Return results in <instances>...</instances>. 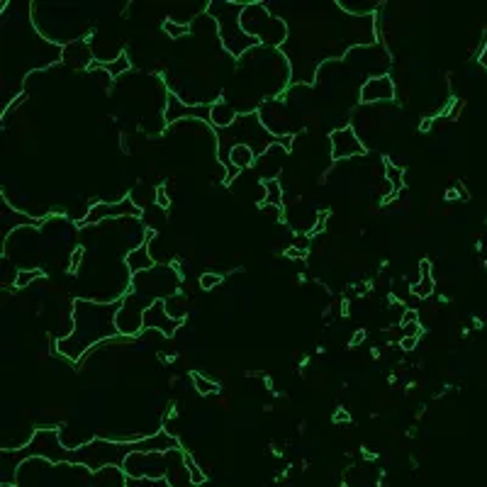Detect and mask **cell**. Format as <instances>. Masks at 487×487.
<instances>
[{
    "mask_svg": "<svg viewBox=\"0 0 487 487\" xmlns=\"http://www.w3.org/2000/svg\"><path fill=\"white\" fill-rule=\"evenodd\" d=\"M42 271L39 268H27V271H20V273L15 275V288H27V285L32 283V280L42 278Z\"/></svg>",
    "mask_w": 487,
    "mask_h": 487,
    "instance_id": "23",
    "label": "cell"
},
{
    "mask_svg": "<svg viewBox=\"0 0 487 487\" xmlns=\"http://www.w3.org/2000/svg\"><path fill=\"white\" fill-rule=\"evenodd\" d=\"M368 288H370L368 283L351 285V288H348V295H351V297H361V295H365V290H368Z\"/></svg>",
    "mask_w": 487,
    "mask_h": 487,
    "instance_id": "32",
    "label": "cell"
},
{
    "mask_svg": "<svg viewBox=\"0 0 487 487\" xmlns=\"http://www.w3.org/2000/svg\"><path fill=\"white\" fill-rule=\"evenodd\" d=\"M222 280H225V273H212V271H209V273H200V288L214 290Z\"/></svg>",
    "mask_w": 487,
    "mask_h": 487,
    "instance_id": "24",
    "label": "cell"
},
{
    "mask_svg": "<svg viewBox=\"0 0 487 487\" xmlns=\"http://www.w3.org/2000/svg\"><path fill=\"white\" fill-rule=\"evenodd\" d=\"M285 256H288V258H305V253L297 251V249H295V247H290L288 251H285Z\"/></svg>",
    "mask_w": 487,
    "mask_h": 487,
    "instance_id": "39",
    "label": "cell"
},
{
    "mask_svg": "<svg viewBox=\"0 0 487 487\" xmlns=\"http://www.w3.org/2000/svg\"><path fill=\"white\" fill-rule=\"evenodd\" d=\"M458 198V193H455V190H446V200H455Z\"/></svg>",
    "mask_w": 487,
    "mask_h": 487,
    "instance_id": "41",
    "label": "cell"
},
{
    "mask_svg": "<svg viewBox=\"0 0 487 487\" xmlns=\"http://www.w3.org/2000/svg\"><path fill=\"white\" fill-rule=\"evenodd\" d=\"M181 327H183V321L173 319L166 312V300H154L144 310V332L156 329V332H161L163 337H173Z\"/></svg>",
    "mask_w": 487,
    "mask_h": 487,
    "instance_id": "9",
    "label": "cell"
},
{
    "mask_svg": "<svg viewBox=\"0 0 487 487\" xmlns=\"http://www.w3.org/2000/svg\"><path fill=\"white\" fill-rule=\"evenodd\" d=\"M66 455H69V449L61 441L59 429H39L34 431L32 439L27 441L20 451L15 453L17 461H27V458H44V461L52 463H66Z\"/></svg>",
    "mask_w": 487,
    "mask_h": 487,
    "instance_id": "4",
    "label": "cell"
},
{
    "mask_svg": "<svg viewBox=\"0 0 487 487\" xmlns=\"http://www.w3.org/2000/svg\"><path fill=\"white\" fill-rule=\"evenodd\" d=\"M129 475L120 466H107L98 473H91V485L93 487H129Z\"/></svg>",
    "mask_w": 487,
    "mask_h": 487,
    "instance_id": "15",
    "label": "cell"
},
{
    "mask_svg": "<svg viewBox=\"0 0 487 487\" xmlns=\"http://www.w3.org/2000/svg\"><path fill=\"white\" fill-rule=\"evenodd\" d=\"M363 341H365V332H363V329H359V332L351 337V346H361Z\"/></svg>",
    "mask_w": 487,
    "mask_h": 487,
    "instance_id": "36",
    "label": "cell"
},
{
    "mask_svg": "<svg viewBox=\"0 0 487 487\" xmlns=\"http://www.w3.org/2000/svg\"><path fill=\"white\" fill-rule=\"evenodd\" d=\"M83 256H86V247H76L73 251H71V263H69V273H76L78 271V266L83 263Z\"/></svg>",
    "mask_w": 487,
    "mask_h": 487,
    "instance_id": "26",
    "label": "cell"
},
{
    "mask_svg": "<svg viewBox=\"0 0 487 487\" xmlns=\"http://www.w3.org/2000/svg\"><path fill=\"white\" fill-rule=\"evenodd\" d=\"M419 275H431V261H429V258L419 261Z\"/></svg>",
    "mask_w": 487,
    "mask_h": 487,
    "instance_id": "35",
    "label": "cell"
},
{
    "mask_svg": "<svg viewBox=\"0 0 487 487\" xmlns=\"http://www.w3.org/2000/svg\"><path fill=\"white\" fill-rule=\"evenodd\" d=\"M236 117H239V113H236V107L231 105V102L227 100H214L212 105H209V124H212V129H227L231 127V124L236 122Z\"/></svg>",
    "mask_w": 487,
    "mask_h": 487,
    "instance_id": "14",
    "label": "cell"
},
{
    "mask_svg": "<svg viewBox=\"0 0 487 487\" xmlns=\"http://www.w3.org/2000/svg\"><path fill=\"white\" fill-rule=\"evenodd\" d=\"M163 32H166L171 39H185L188 34L193 32V27L181 25V22H176V20H163Z\"/></svg>",
    "mask_w": 487,
    "mask_h": 487,
    "instance_id": "20",
    "label": "cell"
},
{
    "mask_svg": "<svg viewBox=\"0 0 487 487\" xmlns=\"http://www.w3.org/2000/svg\"><path fill=\"white\" fill-rule=\"evenodd\" d=\"M166 468V453L161 451H132L122 463V471L137 480H161Z\"/></svg>",
    "mask_w": 487,
    "mask_h": 487,
    "instance_id": "5",
    "label": "cell"
},
{
    "mask_svg": "<svg viewBox=\"0 0 487 487\" xmlns=\"http://www.w3.org/2000/svg\"><path fill=\"white\" fill-rule=\"evenodd\" d=\"M154 203H156V207L159 209L171 207V198H168V193H166V185H159L154 190Z\"/></svg>",
    "mask_w": 487,
    "mask_h": 487,
    "instance_id": "25",
    "label": "cell"
},
{
    "mask_svg": "<svg viewBox=\"0 0 487 487\" xmlns=\"http://www.w3.org/2000/svg\"><path fill=\"white\" fill-rule=\"evenodd\" d=\"M64 64H69L71 69H91L93 59V52H91V42L86 39H76V42L66 44L64 47V56H61Z\"/></svg>",
    "mask_w": 487,
    "mask_h": 487,
    "instance_id": "12",
    "label": "cell"
},
{
    "mask_svg": "<svg viewBox=\"0 0 487 487\" xmlns=\"http://www.w3.org/2000/svg\"><path fill=\"white\" fill-rule=\"evenodd\" d=\"M327 214L329 212H319L317 214V220H315V225L310 227V231H307V234H319V231H324V225H327Z\"/></svg>",
    "mask_w": 487,
    "mask_h": 487,
    "instance_id": "30",
    "label": "cell"
},
{
    "mask_svg": "<svg viewBox=\"0 0 487 487\" xmlns=\"http://www.w3.org/2000/svg\"><path fill=\"white\" fill-rule=\"evenodd\" d=\"M0 487H17V485H12V482H3Z\"/></svg>",
    "mask_w": 487,
    "mask_h": 487,
    "instance_id": "42",
    "label": "cell"
},
{
    "mask_svg": "<svg viewBox=\"0 0 487 487\" xmlns=\"http://www.w3.org/2000/svg\"><path fill=\"white\" fill-rule=\"evenodd\" d=\"M124 266H127V271H129V273H134V275L144 273V271H149V268L156 266V261H154V256H151L146 239H144V244L129 249V251L124 253Z\"/></svg>",
    "mask_w": 487,
    "mask_h": 487,
    "instance_id": "13",
    "label": "cell"
},
{
    "mask_svg": "<svg viewBox=\"0 0 487 487\" xmlns=\"http://www.w3.org/2000/svg\"><path fill=\"white\" fill-rule=\"evenodd\" d=\"M383 171H385V181L390 183L395 190H402V185H405V181H402V176H405L402 166H397L392 159H383Z\"/></svg>",
    "mask_w": 487,
    "mask_h": 487,
    "instance_id": "17",
    "label": "cell"
},
{
    "mask_svg": "<svg viewBox=\"0 0 487 487\" xmlns=\"http://www.w3.org/2000/svg\"><path fill=\"white\" fill-rule=\"evenodd\" d=\"M166 480L171 482L173 487H188L193 485L190 482V473H188L185 466V451L183 449H171L166 451Z\"/></svg>",
    "mask_w": 487,
    "mask_h": 487,
    "instance_id": "11",
    "label": "cell"
},
{
    "mask_svg": "<svg viewBox=\"0 0 487 487\" xmlns=\"http://www.w3.org/2000/svg\"><path fill=\"white\" fill-rule=\"evenodd\" d=\"M247 3H209L207 5V15H214V22H217V30H220V39L222 47L229 56L234 59H241L247 52L261 47V42L253 37H249L244 30H241V10H244Z\"/></svg>",
    "mask_w": 487,
    "mask_h": 487,
    "instance_id": "2",
    "label": "cell"
},
{
    "mask_svg": "<svg viewBox=\"0 0 487 487\" xmlns=\"http://www.w3.org/2000/svg\"><path fill=\"white\" fill-rule=\"evenodd\" d=\"M185 466H188V473H190V482H193L195 487H200V485H205V482H207V475H205L203 468H200L198 463L193 461V455H190V453H185Z\"/></svg>",
    "mask_w": 487,
    "mask_h": 487,
    "instance_id": "22",
    "label": "cell"
},
{
    "mask_svg": "<svg viewBox=\"0 0 487 487\" xmlns=\"http://www.w3.org/2000/svg\"><path fill=\"white\" fill-rule=\"evenodd\" d=\"M141 212L144 209H139L137 205L132 203V200L124 195L122 200H120L117 205L115 203H95V205H91L88 207V212H86V217L78 222V227H91V225H102V222H107V220H115V217H137L139 220L141 217Z\"/></svg>",
    "mask_w": 487,
    "mask_h": 487,
    "instance_id": "7",
    "label": "cell"
},
{
    "mask_svg": "<svg viewBox=\"0 0 487 487\" xmlns=\"http://www.w3.org/2000/svg\"><path fill=\"white\" fill-rule=\"evenodd\" d=\"M241 30L249 37L258 39L261 47L268 49H280L288 39V25L280 17L273 15V10L266 3H247L241 10Z\"/></svg>",
    "mask_w": 487,
    "mask_h": 487,
    "instance_id": "3",
    "label": "cell"
},
{
    "mask_svg": "<svg viewBox=\"0 0 487 487\" xmlns=\"http://www.w3.org/2000/svg\"><path fill=\"white\" fill-rule=\"evenodd\" d=\"M149 305L151 302L139 297L134 290H127V295L122 297V305H120L117 317H115L120 337H137L139 332H144V310Z\"/></svg>",
    "mask_w": 487,
    "mask_h": 487,
    "instance_id": "6",
    "label": "cell"
},
{
    "mask_svg": "<svg viewBox=\"0 0 487 487\" xmlns=\"http://www.w3.org/2000/svg\"><path fill=\"white\" fill-rule=\"evenodd\" d=\"M417 341L419 339H414V337H402L400 339V348L402 351H414V348H417Z\"/></svg>",
    "mask_w": 487,
    "mask_h": 487,
    "instance_id": "31",
    "label": "cell"
},
{
    "mask_svg": "<svg viewBox=\"0 0 487 487\" xmlns=\"http://www.w3.org/2000/svg\"><path fill=\"white\" fill-rule=\"evenodd\" d=\"M400 329H402V337H414V339H419L422 337V324L419 321H407V324H400Z\"/></svg>",
    "mask_w": 487,
    "mask_h": 487,
    "instance_id": "27",
    "label": "cell"
},
{
    "mask_svg": "<svg viewBox=\"0 0 487 487\" xmlns=\"http://www.w3.org/2000/svg\"><path fill=\"white\" fill-rule=\"evenodd\" d=\"M117 302H98V300H80L73 302V312H71V319H73V329L66 339H59L56 341V351L61 356L71 361H78L91 351L95 343L105 341V339L120 337L117 324H115V317L120 312Z\"/></svg>",
    "mask_w": 487,
    "mask_h": 487,
    "instance_id": "1",
    "label": "cell"
},
{
    "mask_svg": "<svg viewBox=\"0 0 487 487\" xmlns=\"http://www.w3.org/2000/svg\"><path fill=\"white\" fill-rule=\"evenodd\" d=\"M263 188H266V203L275 205V207H283V188H280L278 178H268V181H263Z\"/></svg>",
    "mask_w": 487,
    "mask_h": 487,
    "instance_id": "18",
    "label": "cell"
},
{
    "mask_svg": "<svg viewBox=\"0 0 487 487\" xmlns=\"http://www.w3.org/2000/svg\"><path fill=\"white\" fill-rule=\"evenodd\" d=\"M431 127H434V117H424L422 124H419V132H429Z\"/></svg>",
    "mask_w": 487,
    "mask_h": 487,
    "instance_id": "37",
    "label": "cell"
},
{
    "mask_svg": "<svg viewBox=\"0 0 487 487\" xmlns=\"http://www.w3.org/2000/svg\"><path fill=\"white\" fill-rule=\"evenodd\" d=\"M477 64H480L482 69H487V39L482 42V49H480V54H477Z\"/></svg>",
    "mask_w": 487,
    "mask_h": 487,
    "instance_id": "34",
    "label": "cell"
},
{
    "mask_svg": "<svg viewBox=\"0 0 487 487\" xmlns=\"http://www.w3.org/2000/svg\"><path fill=\"white\" fill-rule=\"evenodd\" d=\"M98 61V59H95ZM100 64V69H105L107 73L113 76V78H120L122 73H127L129 69H132V64H129V56L127 54H117V59H110V61H98Z\"/></svg>",
    "mask_w": 487,
    "mask_h": 487,
    "instance_id": "16",
    "label": "cell"
},
{
    "mask_svg": "<svg viewBox=\"0 0 487 487\" xmlns=\"http://www.w3.org/2000/svg\"><path fill=\"white\" fill-rule=\"evenodd\" d=\"M431 293H434V275H419L417 283H412L414 297H429Z\"/></svg>",
    "mask_w": 487,
    "mask_h": 487,
    "instance_id": "21",
    "label": "cell"
},
{
    "mask_svg": "<svg viewBox=\"0 0 487 487\" xmlns=\"http://www.w3.org/2000/svg\"><path fill=\"white\" fill-rule=\"evenodd\" d=\"M455 193H458V198H461V200H471V193H468L461 183H455Z\"/></svg>",
    "mask_w": 487,
    "mask_h": 487,
    "instance_id": "38",
    "label": "cell"
},
{
    "mask_svg": "<svg viewBox=\"0 0 487 487\" xmlns=\"http://www.w3.org/2000/svg\"><path fill=\"white\" fill-rule=\"evenodd\" d=\"M190 378H193V387L198 390V395H212V392H220V385H217L214 381H209V378H205L203 373H193Z\"/></svg>",
    "mask_w": 487,
    "mask_h": 487,
    "instance_id": "19",
    "label": "cell"
},
{
    "mask_svg": "<svg viewBox=\"0 0 487 487\" xmlns=\"http://www.w3.org/2000/svg\"><path fill=\"white\" fill-rule=\"evenodd\" d=\"M407 321H419L417 310H412V307H407V310H405V315H402L400 324H407Z\"/></svg>",
    "mask_w": 487,
    "mask_h": 487,
    "instance_id": "33",
    "label": "cell"
},
{
    "mask_svg": "<svg viewBox=\"0 0 487 487\" xmlns=\"http://www.w3.org/2000/svg\"><path fill=\"white\" fill-rule=\"evenodd\" d=\"M261 207V212H266L268 217H273V220H283V207H275V205H268V203H263V205H258Z\"/></svg>",
    "mask_w": 487,
    "mask_h": 487,
    "instance_id": "29",
    "label": "cell"
},
{
    "mask_svg": "<svg viewBox=\"0 0 487 487\" xmlns=\"http://www.w3.org/2000/svg\"><path fill=\"white\" fill-rule=\"evenodd\" d=\"M485 266H487V261H485Z\"/></svg>",
    "mask_w": 487,
    "mask_h": 487,
    "instance_id": "43",
    "label": "cell"
},
{
    "mask_svg": "<svg viewBox=\"0 0 487 487\" xmlns=\"http://www.w3.org/2000/svg\"><path fill=\"white\" fill-rule=\"evenodd\" d=\"M395 98V83L387 73L373 76V78L363 80L361 86V102L363 105H373V102H385Z\"/></svg>",
    "mask_w": 487,
    "mask_h": 487,
    "instance_id": "10",
    "label": "cell"
},
{
    "mask_svg": "<svg viewBox=\"0 0 487 487\" xmlns=\"http://www.w3.org/2000/svg\"><path fill=\"white\" fill-rule=\"evenodd\" d=\"M329 139H332V159L334 161L365 154L363 141H361V137L356 134V129L351 127V124H343V127L334 129V132L329 134Z\"/></svg>",
    "mask_w": 487,
    "mask_h": 487,
    "instance_id": "8",
    "label": "cell"
},
{
    "mask_svg": "<svg viewBox=\"0 0 487 487\" xmlns=\"http://www.w3.org/2000/svg\"><path fill=\"white\" fill-rule=\"evenodd\" d=\"M334 422H351V417H348V414L343 412V409H339V412L334 414Z\"/></svg>",
    "mask_w": 487,
    "mask_h": 487,
    "instance_id": "40",
    "label": "cell"
},
{
    "mask_svg": "<svg viewBox=\"0 0 487 487\" xmlns=\"http://www.w3.org/2000/svg\"><path fill=\"white\" fill-rule=\"evenodd\" d=\"M310 234H293V247L297 249V251L307 253V249H310Z\"/></svg>",
    "mask_w": 487,
    "mask_h": 487,
    "instance_id": "28",
    "label": "cell"
}]
</instances>
